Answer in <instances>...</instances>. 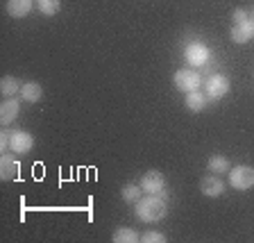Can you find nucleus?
Listing matches in <instances>:
<instances>
[{"label":"nucleus","mask_w":254,"mask_h":243,"mask_svg":"<svg viewBox=\"0 0 254 243\" xmlns=\"http://www.w3.org/2000/svg\"><path fill=\"white\" fill-rule=\"evenodd\" d=\"M136 216L145 223H157L166 216V200L161 196H145L136 202Z\"/></svg>","instance_id":"obj_1"},{"label":"nucleus","mask_w":254,"mask_h":243,"mask_svg":"<svg viewBox=\"0 0 254 243\" xmlns=\"http://www.w3.org/2000/svg\"><path fill=\"white\" fill-rule=\"evenodd\" d=\"M229 184L238 191H248L254 186V168L250 166H236L229 170Z\"/></svg>","instance_id":"obj_2"},{"label":"nucleus","mask_w":254,"mask_h":243,"mask_svg":"<svg viewBox=\"0 0 254 243\" xmlns=\"http://www.w3.org/2000/svg\"><path fill=\"white\" fill-rule=\"evenodd\" d=\"M173 80H175V86L180 91H186V93L189 91H197L202 84L200 73H195V71H190V69H180Z\"/></svg>","instance_id":"obj_3"},{"label":"nucleus","mask_w":254,"mask_h":243,"mask_svg":"<svg viewBox=\"0 0 254 243\" xmlns=\"http://www.w3.org/2000/svg\"><path fill=\"white\" fill-rule=\"evenodd\" d=\"M141 189L150 196H161L166 189V177L159 170H148V173L141 177Z\"/></svg>","instance_id":"obj_4"},{"label":"nucleus","mask_w":254,"mask_h":243,"mask_svg":"<svg viewBox=\"0 0 254 243\" xmlns=\"http://www.w3.org/2000/svg\"><path fill=\"white\" fill-rule=\"evenodd\" d=\"M227 91H229V80L225 78V75H213V78H209V82H206V98L218 100L222 95H227Z\"/></svg>","instance_id":"obj_5"},{"label":"nucleus","mask_w":254,"mask_h":243,"mask_svg":"<svg viewBox=\"0 0 254 243\" xmlns=\"http://www.w3.org/2000/svg\"><path fill=\"white\" fill-rule=\"evenodd\" d=\"M32 146H34V137H32L30 132H11V150H14L16 155H25L32 150Z\"/></svg>","instance_id":"obj_6"},{"label":"nucleus","mask_w":254,"mask_h":243,"mask_svg":"<svg viewBox=\"0 0 254 243\" xmlns=\"http://www.w3.org/2000/svg\"><path fill=\"white\" fill-rule=\"evenodd\" d=\"M186 62H189L190 66H204V64L209 62V50H206L202 43H190V46L186 48Z\"/></svg>","instance_id":"obj_7"},{"label":"nucleus","mask_w":254,"mask_h":243,"mask_svg":"<svg viewBox=\"0 0 254 243\" xmlns=\"http://www.w3.org/2000/svg\"><path fill=\"white\" fill-rule=\"evenodd\" d=\"M232 39L236 43H248L254 39V21L252 18H248V21L243 23H236V25L232 27Z\"/></svg>","instance_id":"obj_8"},{"label":"nucleus","mask_w":254,"mask_h":243,"mask_svg":"<svg viewBox=\"0 0 254 243\" xmlns=\"http://www.w3.org/2000/svg\"><path fill=\"white\" fill-rule=\"evenodd\" d=\"M0 175H2V180H16V177H18V162H16V157L2 153V159H0Z\"/></svg>","instance_id":"obj_9"},{"label":"nucleus","mask_w":254,"mask_h":243,"mask_svg":"<svg viewBox=\"0 0 254 243\" xmlns=\"http://www.w3.org/2000/svg\"><path fill=\"white\" fill-rule=\"evenodd\" d=\"M16 116H18V100L9 98V100L2 102V107H0V123L7 127L16 121Z\"/></svg>","instance_id":"obj_10"},{"label":"nucleus","mask_w":254,"mask_h":243,"mask_svg":"<svg viewBox=\"0 0 254 243\" xmlns=\"http://www.w3.org/2000/svg\"><path fill=\"white\" fill-rule=\"evenodd\" d=\"M200 191L204 193V196H209V198H216V196H220L222 191H225V184L220 182V177H204V180L200 182Z\"/></svg>","instance_id":"obj_11"},{"label":"nucleus","mask_w":254,"mask_h":243,"mask_svg":"<svg viewBox=\"0 0 254 243\" xmlns=\"http://www.w3.org/2000/svg\"><path fill=\"white\" fill-rule=\"evenodd\" d=\"M32 11V0H9L7 2V14L14 18H23Z\"/></svg>","instance_id":"obj_12"},{"label":"nucleus","mask_w":254,"mask_h":243,"mask_svg":"<svg viewBox=\"0 0 254 243\" xmlns=\"http://www.w3.org/2000/svg\"><path fill=\"white\" fill-rule=\"evenodd\" d=\"M43 95V89L37 84V82H25L21 89V98L25 102H39Z\"/></svg>","instance_id":"obj_13"},{"label":"nucleus","mask_w":254,"mask_h":243,"mask_svg":"<svg viewBox=\"0 0 254 243\" xmlns=\"http://www.w3.org/2000/svg\"><path fill=\"white\" fill-rule=\"evenodd\" d=\"M186 107L190 111H202L206 107V95L202 91H189L186 93Z\"/></svg>","instance_id":"obj_14"},{"label":"nucleus","mask_w":254,"mask_h":243,"mask_svg":"<svg viewBox=\"0 0 254 243\" xmlns=\"http://www.w3.org/2000/svg\"><path fill=\"white\" fill-rule=\"evenodd\" d=\"M23 89V84L18 82L16 78H2V82H0V91H2V95H7V98H14L18 91Z\"/></svg>","instance_id":"obj_15"},{"label":"nucleus","mask_w":254,"mask_h":243,"mask_svg":"<svg viewBox=\"0 0 254 243\" xmlns=\"http://www.w3.org/2000/svg\"><path fill=\"white\" fill-rule=\"evenodd\" d=\"M111 239H114L116 243H136V241H141V237H138L132 228H118Z\"/></svg>","instance_id":"obj_16"},{"label":"nucleus","mask_w":254,"mask_h":243,"mask_svg":"<svg viewBox=\"0 0 254 243\" xmlns=\"http://www.w3.org/2000/svg\"><path fill=\"white\" fill-rule=\"evenodd\" d=\"M37 2H39V11L46 16H55L62 9V2H59V0H37Z\"/></svg>","instance_id":"obj_17"},{"label":"nucleus","mask_w":254,"mask_h":243,"mask_svg":"<svg viewBox=\"0 0 254 243\" xmlns=\"http://www.w3.org/2000/svg\"><path fill=\"white\" fill-rule=\"evenodd\" d=\"M209 170H213V173H225V170H229V162L225 157H220V155H213V157L209 159Z\"/></svg>","instance_id":"obj_18"},{"label":"nucleus","mask_w":254,"mask_h":243,"mask_svg":"<svg viewBox=\"0 0 254 243\" xmlns=\"http://www.w3.org/2000/svg\"><path fill=\"white\" fill-rule=\"evenodd\" d=\"M141 186H134V184H127L123 186V200L127 202H138L141 200Z\"/></svg>","instance_id":"obj_19"},{"label":"nucleus","mask_w":254,"mask_h":243,"mask_svg":"<svg viewBox=\"0 0 254 243\" xmlns=\"http://www.w3.org/2000/svg\"><path fill=\"white\" fill-rule=\"evenodd\" d=\"M143 243H166V237L161 232H145L141 237Z\"/></svg>","instance_id":"obj_20"},{"label":"nucleus","mask_w":254,"mask_h":243,"mask_svg":"<svg viewBox=\"0 0 254 243\" xmlns=\"http://www.w3.org/2000/svg\"><path fill=\"white\" fill-rule=\"evenodd\" d=\"M234 21H236V23L248 21V11H245V9H236V11H234Z\"/></svg>","instance_id":"obj_21"},{"label":"nucleus","mask_w":254,"mask_h":243,"mask_svg":"<svg viewBox=\"0 0 254 243\" xmlns=\"http://www.w3.org/2000/svg\"><path fill=\"white\" fill-rule=\"evenodd\" d=\"M252 21H254V9H252Z\"/></svg>","instance_id":"obj_22"}]
</instances>
